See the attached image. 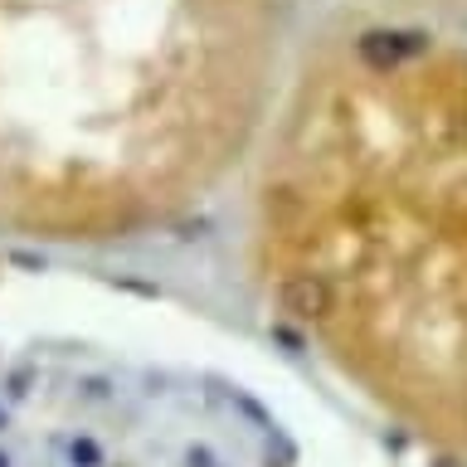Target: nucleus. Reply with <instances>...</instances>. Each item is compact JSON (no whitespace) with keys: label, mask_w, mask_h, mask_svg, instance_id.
<instances>
[{"label":"nucleus","mask_w":467,"mask_h":467,"mask_svg":"<svg viewBox=\"0 0 467 467\" xmlns=\"http://www.w3.org/2000/svg\"><path fill=\"white\" fill-rule=\"evenodd\" d=\"M268 302L394 423L467 467V54L370 25L263 127Z\"/></svg>","instance_id":"f257e3e1"}]
</instances>
